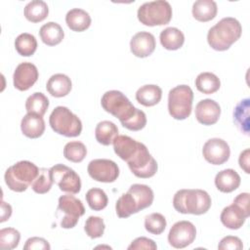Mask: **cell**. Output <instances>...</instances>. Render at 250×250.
Wrapping results in <instances>:
<instances>
[{"instance_id": "obj_3", "label": "cell", "mask_w": 250, "mask_h": 250, "mask_svg": "<svg viewBox=\"0 0 250 250\" xmlns=\"http://www.w3.org/2000/svg\"><path fill=\"white\" fill-rule=\"evenodd\" d=\"M242 33L240 22L231 17L223 18L207 33L210 47L216 51H226L236 42Z\"/></svg>"}, {"instance_id": "obj_14", "label": "cell", "mask_w": 250, "mask_h": 250, "mask_svg": "<svg viewBox=\"0 0 250 250\" xmlns=\"http://www.w3.org/2000/svg\"><path fill=\"white\" fill-rule=\"evenodd\" d=\"M202 154L207 162L213 165H221L229 160L230 148L223 139L213 138L206 141L203 145Z\"/></svg>"}, {"instance_id": "obj_32", "label": "cell", "mask_w": 250, "mask_h": 250, "mask_svg": "<svg viewBox=\"0 0 250 250\" xmlns=\"http://www.w3.org/2000/svg\"><path fill=\"white\" fill-rule=\"evenodd\" d=\"M233 119L238 127V129L243 132L245 135H248L249 132V99H244L240 101L234 110H233Z\"/></svg>"}, {"instance_id": "obj_9", "label": "cell", "mask_w": 250, "mask_h": 250, "mask_svg": "<svg viewBox=\"0 0 250 250\" xmlns=\"http://www.w3.org/2000/svg\"><path fill=\"white\" fill-rule=\"evenodd\" d=\"M126 162L131 172L142 179H148L154 176L158 168L156 160L143 143H139L138 147Z\"/></svg>"}, {"instance_id": "obj_6", "label": "cell", "mask_w": 250, "mask_h": 250, "mask_svg": "<svg viewBox=\"0 0 250 250\" xmlns=\"http://www.w3.org/2000/svg\"><path fill=\"white\" fill-rule=\"evenodd\" d=\"M49 124L53 131L64 137H77L82 131V122L66 106H57L49 117Z\"/></svg>"}, {"instance_id": "obj_30", "label": "cell", "mask_w": 250, "mask_h": 250, "mask_svg": "<svg viewBox=\"0 0 250 250\" xmlns=\"http://www.w3.org/2000/svg\"><path fill=\"white\" fill-rule=\"evenodd\" d=\"M49 107L48 98L40 92L30 95L25 101V109L27 113H34L43 116Z\"/></svg>"}, {"instance_id": "obj_2", "label": "cell", "mask_w": 250, "mask_h": 250, "mask_svg": "<svg viewBox=\"0 0 250 250\" xmlns=\"http://www.w3.org/2000/svg\"><path fill=\"white\" fill-rule=\"evenodd\" d=\"M152 189L142 184L132 185L126 193H123L116 201L115 210L119 218H128L139 211L149 207L153 202Z\"/></svg>"}, {"instance_id": "obj_38", "label": "cell", "mask_w": 250, "mask_h": 250, "mask_svg": "<svg viewBox=\"0 0 250 250\" xmlns=\"http://www.w3.org/2000/svg\"><path fill=\"white\" fill-rule=\"evenodd\" d=\"M104 222L101 217L90 216L85 222L84 230L86 234L91 238L101 237L104 234Z\"/></svg>"}, {"instance_id": "obj_17", "label": "cell", "mask_w": 250, "mask_h": 250, "mask_svg": "<svg viewBox=\"0 0 250 250\" xmlns=\"http://www.w3.org/2000/svg\"><path fill=\"white\" fill-rule=\"evenodd\" d=\"M155 38L147 31L136 33L130 41V49L133 55L138 58H146L150 56L155 49Z\"/></svg>"}, {"instance_id": "obj_33", "label": "cell", "mask_w": 250, "mask_h": 250, "mask_svg": "<svg viewBox=\"0 0 250 250\" xmlns=\"http://www.w3.org/2000/svg\"><path fill=\"white\" fill-rule=\"evenodd\" d=\"M87 154L86 146L78 141L67 143L63 147V156L74 163L81 162Z\"/></svg>"}, {"instance_id": "obj_26", "label": "cell", "mask_w": 250, "mask_h": 250, "mask_svg": "<svg viewBox=\"0 0 250 250\" xmlns=\"http://www.w3.org/2000/svg\"><path fill=\"white\" fill-rule=\"evenodd\" d=\"M159 39L164 49L175 51L184 45L185 35L177 27H167L161 31Z\"/></svg>"}, {"instance_id": "obj_24", "label": "cell", "mask_w": 250, "mask_h": 250, "mask_svg": "<svg viewBox=\"0 0 250 250\" xmlns=\"http://www.w3.org/2000/svg\"><path fill=\"white\" fill-rule=\"evenodd\" d=\"M39 35L44 44L48 46H56L62 41L64 32L59 23L49 21L41 26Z\"/></svg>"}, {"instance_id": "obj_5", "label": "cell", "mask_w": 250, "mask_h": 250, "mask_svg": "<svg viewBox=\"0 0 250 250\" xmlns=\"http://www.w3.org/2000/svg\"><path fill=\"white\" fill-rule=\"evenodd\" d=\"M39 168L32 162L21 160L10 166L4 175L7 187L16 192H22L33 183Z\"/></svg>"}, {"instance_id": "obj_29", "label": "cell", "mask_w": 250, "mask_h": 250, "mask_svg": "<svg viewBox=\"0 0 250 250\" xmlns=\"http://www.w3.org/2000/svg\"><path fill=\"white\" fill-rule=\"evenodd\" d=\"M24 17L31 22L44 21L49 14V8L46 2L42 0H33L24 7Z\"/></svg>"}, {"instance_id": "obj_12", "label": "cell", "mask_w": 250, "mask_h": 250, "mask_svg": "<svg viewBox=\"0 0 250 250\" xmlns=\"http://www.w3.org/2000/svg\"><path fill=\"white\" fill-rule=\"evenodd\" d=\"M196 236L194 225L188 221H180L175 223L168 233V242L177 249L185 248L190 245Z\"/></svg>"}, {"instance_id": "obj_42", "label": "cell", "mask_w": 250, "mask_h": 250, "mask_svg": "<svg viewBox=\"0 0 250 250\" xmlns=\"http://www.w3.org/2000/svg\"><path fill=\"white\" fill-rule=\"evenodd\" d=\"M237 207H239L247 217L250 215V209H249V193L248 192H242L239 193L232 202Z\"/></svg>"}, {"instance_id": "obj_31", "label": "cell", "mask_w": 250, "mask_h": 250, "mask_svg": "<svg viewBox=\"0 0 250 250\" xmlns=\"http://www.w3.org/2000/svg\"><path fill=\"white\" fill-rule=\"evenodd\" d=\"M16 51L22 57L32 56L37 49V40L34 35L23 32L15 40Z\"/></svg>"}, {"instance_id": "obj_41", "label": "cell", "mask_w": 250, "mask_h": 250, "mask_svg": "<svg viewBox=\"0 0 250 250\" xmlns=\"http://www.w3.org/2000/svg\"><path fill=\"white\" fill-rule=\"evenodd\" d=\"M129 250H137V249H148V250H155L157 249V245L155 242L147 237L141 236L136 238L132 241V243L128 246Z\"/></svg>"}, {"instance_id": "obj_15", "label": "cell", "mask_w": 250, "mask_h": 250, "mask_svg": "<svg viewBox=\"0 0 250 250\" xmlns=\"http://www.w3.org/2000/svg\"><path fill=\"white\" fill-rule=\"evenodd\" d=\"M38 79V69L35 64L23 62L20 63L13 75L14 86L20 91H26L31 88Z\"/></svg>"}, {"instance_id": "obj_21", "label": "cell", "mask_w": 250, "mask_h": 250, "mask_svg": "<svg viewBox=\"0 0 250 250\" xmlns=\"http://www.w3.org/2000/svg\"><path fill=\"white\" fill-rule=\"evenodd\" d=\"M240 182V176L233 169L222 170L215 177L216 188L225 193L235 190L239 187Z\"/></svg>"}, {"instance_id": "obj_8", "label": "cell", "mask_w": 250, "mask_h": 250, "mask_svg": "<svg viewBox=\"0 0 250 250\" xmlns=\"http://www.w3.org/2000/svg\"><path fill=\"white\" fill-rule=\"evenodd\" d=\"M193 92L188 85H178L171 89L168 94L169 114L177 120L188 118L192 109Z\"/></svg>"}, {"instance_id": "obj_37", "label": "cell", "mask_w": 250, "mask_h": 250, "mask_svg": "<svg viewBox=\"0 0 250 250\" xmlns=\"http://www.w3.org/2000/svg\"><path fill=\"white\" fill-rule=\"evenodd\" d=\"M21 239L20 231L14 228H5L0 230V247L12 250L18 247Z\"/></svg>"}, {"instance_id": "obj_28", "label": "cell", "mask_w": 250, "mask_h": 250, "mask_svg": "<svg viewBox=\"0 0 250 250\" xmlns=\"http://www.w3.org/2000/svg\"><path fill=\"white\" fill-rule=\"evenodd\" d=\"M196 89L206 95L214 94L221 87L219 77L212 72H201L195 78Z\"/></svg>"}, {"instance_id": "obj_18", "label": "cell", "mask_w": 250, "mask_h": 250, "mask_svg": "<svg viewBox=\"0 0 250 250\" xmlns=\"http://www.w3.org/2000/svg\"><path fill=\"white\" fill-rule=\"evenodd\" d=\"M21 129L25 137L37 139L41 137L45 131V121L40 115L27 113L21 121Z\"/></svg>"}, {"instance_id": "obj_10", "label": "cell", "mask_w": 250, "mask_h": 250, "mask_svg": "<svg viewBox=\"0 0 250 250\" xmlns=\"http://www.w3.org/2000/svg\"><path fill=\"white\" fill-rule=\"evenodd\" d=\"M58 212L63 213V217L61 220V227L63 229H72L78 223L79 218L85 214V208L80 199L69 193L60 196Z\"/></svg>"}, {"instance_id": "obj_1", "label": "cell", "mask_w": 250, "mask_h": 250, "mask_svg": "<svg viewBox=\"0 0 250 250\" xmlns=\"http://www.w3.org/2000/svg\"><path fill=\"white\" fill-rule=\"evenodd\" d=\"M101 104L106 112L118 118L122 126L130 131H140L146 124V113L135 107L120 91L105 92L101 99Z\"/></svg>"}, {"instance_id": "obj_25", "label": "cell", "mask_w": 250, "mask_h": 250, "mask_svg": "<svg viewBox=\"0 0 250 250\" xmlns=\"http://www.w3.org/2000/svg\"><path fill=\"white\" fill-rule=\"evenodd\" d=\"M218 12V7L213 0H197L192 5V16L198 21L213 20Z\"/></svg>"}, {"instance_id": "obj_20", "label": "cell", "mask_w": 250, "mask_h": 250, "mask_svg": "<svg viewBox=\"0 0 250 250\" xmlns=\"http://www.w3.org/2000/svg\"><path fill=\"white\" fill-rule=\"evenodd\" d=\"M247 218L245 213L233 203L225 207L220 216L222 224L230 229H240Z\"/></svg>"}, {"instance_id": "obj_7", "label": "cell", "mask_w": 250, "mask_h": 250, "mask_svg": "<svg viewBox=\"0 0 250 250\" xmlns=\"http://www.w3.org/2000/svg\"><path fill=\"white\" fill-rule=\"evenodd\" d=\"M137 16L141 23L145 25H164L172 19V7L165 0L146 2L139 7Z\"/></svg>"}, {"instance_id": "obj_35", "label": "cell", "mask_w": 250, "mask_h": 250, "mask_svg": "<svg viewBox=\"0 0 250 250\" xmlns=\"http://www.w3.org/2000/svg\"><path fill=\"white\" fill-rule=\"evenodd\" d=\"M53 184H54V181L52 179L50 169L41 168L39 169V173L36 179L31 184V188L36 193L44 194L51 189Z\"/></svg>"}, {"instance_id": "obj_27", "label": "cell", "mask_w": 250, "mask_h": 250, "mask_svg": "<svg viewBox=\"0 0 250 250\" xmlns=\"http://www.w3.org/2000/svg\"><path fill=\"white\" fill-rule=\"evenodd\" d=\"M118 136L117 126L108 120L101 121L97 124L95 129V137L99 144L103 146H109Z\"/></svg>"}, {"instance_id": "obj_44", "label": "cell", "mask_w": 250, "mask_h": 250, "mask_svg": "<svg viewBox=\"0 0 250 250\" xmlns=\"http://www.w3.org/2000/svg\"><path fill=\"white\" fill-rule=\"evenodd\" d=\"M12 215V207L9 203H6L5 201H2L1 203V220L0 222L3 223L7 220H9V218Z\"/></svg>"}, {"instance_id": "obj_22", "label": "cell", "mask_w": 250, "mask_h": 250, "mask_svg": "<svg viewBox=\"0 0 250 250\" xmlns=\"http://www.w3.org/2000/svg\"><path fill=\"white\" fill-rule=\"evenodd\" d=\"M65 22L71 30L81 32L89 28L91 25V17L86 11L74 8L67 12L65 16Z\"/></svg>"}, {"instance_id": "obj_43", "label": "cell", "mask_w": 250, "mask_h": 250, "mask_svg": "<svg viewBox=\"0 0 250 250\" xmlns=\"http://www.w3.org/2000/svg\"><path fill=\"white\" fill-rule=\"evenodd\" d=\"M249 157H250V150L249 148H246L244 149L240 155H239V158H238V163H239V166L240 168L246 173V174H249Z\"/></svg>"}, {"instance_id": "obj_19", "label": "cell", "mask_w": 250, "mask_h": 250, "mask_svg": "<svg viewBox=\"0 0 250 250\" xmlns=\"http://www.w3.org/2000/svg\"><path fill=\"white\" fill-rule=\"evenodd\" d=\"M72 84L70 78L62 73L52 75L46 84V89L55 98H62L69 94Z\"/></svg>"}, {"instance_id": "obj_11", "label": "cell", "mask_w": 250, "mask_h": 250, "mask_svg": "<svg viewBox=\"0 0 250 250\" xmlns=\"http://www.w3.org/2000/svg\"><path fill=\"white\" fill-rule=\"evenodd\" d=\"M50 173L55 184L62 191L76 194L81 189V180L78 174L63 164H56L50 168Z\"/></svg>"}, {"instance_id": "obj_16", "label": "cell", "mask_w": 250, "mask_h": 250, "mask_svg": "<svg viewBox=\"0 0 250 250\" xmlns=\"http://www.w3.org/2000/svg\"><path fill=\"white\" fill-rule=\"evenodd\" d=\"M220 115L221 107L214 100H201L195 106V118L203 125H213L217 123Z\"/></svg>"}, {"instance_id": "obj_40", "label": "cell", "mask_w": 250, "mask_h": 250, "mask_svg": "<svg viewBox=\"0 0 250 250\" xmlns=\"http://www.w3.org/2000/svg\"><path fill=\"white\" fill-rule=\"evenodd\" d=\"M51 248L49 242L42 237H30L25 241L24 250H49Z\"/></svg>"}, {"instance_id": "obj_39", "label": "cell", "mask_w": 250, "mask_h": 250, "mask_svg": "<svg viewBox=\"0 0 250 250\" xmlns=\"http://www.w3.org/2000/svg\"><path fill=\"white\" fill-rule=\"evenodd\" d=\"M243 248L242 241L239 237L237 236H232V235H228L224 238L221 239L218 249L220 250H241Z\"/></svg>"}, {"instance_id": "obj_23", "label": "cell", "mask_w": 250, "mask_h": 250, "mask_svg": "<svg viewBox=\"0 0 250 250\" xmlns=\"http://www.w3.org/2000/svg\"><path fill=\"white\" fill-rule=\"evenodd\" d=\"M162 98V90L159 86L149 84L140 87L136 92V100L145 106H153L157 104Z\"/></svg>"}, {"instance_id": "obj_4", "label": "cell", "mask_w": 250, "mask_h": 250, "mask_svg": "<svg viewBox=\"0 0 250 250\" xmlns=\"http://www.w3.org/2000/svg\"><path fill=\"white\" fill-rule=\"evenodd\" d=\"M211 197L203 189H180L173 197V206L182 214L202 215L211 207Z\"/></svg>"}, {"instance_id": "obj_36", "label": "cell", "mask_w": 250, "mask_h": 250, "mask_svg": "<svg viewBox=\"0 0 250 250\" xmlns=\"http://www.w3.org/2000/svg\"><path fill=\"white\" fill-rule=\"evenodd\" d=\"M166 219L160 213H151L145 218L146 229L155 235L161 234L166 228Z\"/></svg>"}, {"instance_id": "obj_13", "label": "cell", "mask_w": 250, "mask_h": 250, "mask_svg": "<svg viewBox=\"0 0 250 250\" xmlns=\"http://www.w3.org/2000/svg\"><path fill=\"white\" fill-rule=\"evenodd\" d=\"M87 171L89 176L101 183H113L119 176L117 164L109 159H94L89 162Z\"/></svg>"}, {"instance_id": "obj_34", "label": "cell", "mask_w": 250, "mask_h": 250, "mask_svg": "<svg viewBox=\"0 0 250 250\" xmlns=\"http://www.w3.org/2000/svg\"><path fill=\"white\" fill-rule=\"evenodd\" d=\"M85 197L89 207L94 211H101L104 209L108 202L106 193L103 189L98 188H90L86 192Z\"/></svg>"}]
</instances>
